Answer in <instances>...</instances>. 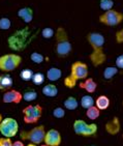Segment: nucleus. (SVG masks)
Segmentation results:
<instances>
[{
    "mask_svg": "<svg viewBox=\"0 0 123 146\" xmlns=\"http://www.w3.org/2000/svg\"><path fill=\"white\" fill-rule=\"evenodd\" d=\"M62 77V72L60 68H50L47 70V78L52 82L58 81Z\"/></svg>",
    "mask_w": 123,
    "mask_h": 146,
    "instance_id": "16",
    "label": "nucleus"
},
{
    "mask_svg": "<svg viewBox=\"0 0 123 146\" xmlns=\"http://www.w3.org/2000/svg\"><path fill=\"white\" fill-rule=\"evenodd\" d=\"M73 132L77 135L82 136V137H91L95 135L98 131L97 124L95 123H87L86 121L82 119H77L73 121Z\"/></svg>",
    "mask_w": 123,
    "mask_h": 146,
    "instance_id": "6",
    "label": "nucleus"
},
{
    "mask_svg": "<svg viewBox=\"0 0 123 146\" xmlns=\"http://www.w3.org/2000/svg\"><path fill=\"white\" fill-rule=\"evenodd\" d=\"M18 16L22 18L25 23H30L33 20V11L30 7H22L18 11Z\"/></svg>",
    "mask_w": 123,
    "mask_h": 146,
    "instance_id": "14",
    "label": "nucleus"
},
{
    "mask_svg": "<svg viewBox=\"0 0 123 146\" xmlns=\"http://www.w3.org/2000/svg\"><path fill=\"white\" fill-rule=\"evenodd\" d=\"M30 59L32 60V62L36 63V64H40V63H42L44 60H45L44 55L40 54V53H38V52H33V53H31Z\"/></svg>",
    "mask_w": 123,
    "mask_h": 146,
    "instance_id": "26",
    "label": "nucleus"
},
{
    "mask_svg": "<svg viewBox=\"0 0 123 146\" xmlns=\"http://www.w3.org/2000/svg\"><path fill=\"white\" fill-rule=\"evenodd\" d=\"M122 140H123V133H122Z\"/></svg>",
    "mask_w": 123,
    "mask_h": 146,
    "instance_id": "38",
    "label": "nucleus"
},
{
    "mask_svg": "<svg viewBox=\"0 0 123 146\" xmlns=\"http://www.w3.org/2000/svg\"><path fill=\"white\" fill-rule=\"evenodd\" d=\"M101 115V110L98 109L96 106H92L91 108L86 110V116L89 118L90 120H95L97 119Z\"/></svg>",
    "mask_w": 123,
    "mask_h": 146,
    "instance_id": "20",
    "label": "nucleus"
},
{
    "mask_svg": "<svg viewBox=\"0 0 123 146\" xmlns=\"http://www.w3.org/2000/svg\"><path fill=\"white\" fill-rule=\"evenodd\" d=\"M61 135L57 129H49L46 133L45 144L49 146H59L61 144Z\"/></svg>",
    "mask_w": 123,
    "mask_h": 146,
    "instance_id": "10",
    "label": "nucleus"
},
{
    "mask_svg": "<svg viewBox=\"0 0 123 146\" xmlns=\"http://www.w3.org/2000/svg\"><path fill=\"white\" fill-rule=\"evenodd\" d=\"M55 37H56V48H55L56 54L59 57L67 56L71 52L73 47L65 29L63 27H58L55 33Z\"/></svg>",
    "mask_w": 123,
    "mask_h": 146,
    "instance_id": "3",
    "label": "nucleus"
},
{
    "mask_svg": "<svg viewBox=\"0 0 123 146\" xmlns=\"http://www.w3.org/2000/svg\"><path fill=\"white\" fill-rule=\"evenodd\" d=\"M22 62V57L18 54L11 53L0 56V70L9 73L17 70Z\"/></svg>",
    "mask_w": 123,
    "mask_h": 146,
    "instance_id": "4",
    "label": "nucleus"
},
{
    "mask_svg": "<svg viewBox=\"0 0 123 146\" xmlns=\"http://www.w3.org/2000/svg\"><path fill=\"white\" fill-rule=\"evenodd\" d=\"M119 70L116 66H108L104 70V78L106 80H112L115 75H117Z\"/></svg>",
    "mask_w": 123,
    "mask_h": 146,
    "instance_id": "22",
    "label": "nucleus"
},
{
    "mask_svg": "<svg viewBox=\"0 0 123 146\" xmlns=\"http://www.w3.org/2000/svg\"><path fill=\"white\" fill-rule=\"evenodd\" d=\"M34 76V73L33 70H30V68H24V70H21V73H20V77L22 79L23 81H32V78Z\"/></svg>",
    "mask_w": 123,
    "mask_h": 146,
    "instance_id": "23",
    "label": "nucleus"
},
{
    "mask_svg": "<svg viewBox=\"0 0 123 146\" xmlns=\"http://www.w3.org/2000/svg\"><path fill=\"white\" fill-rule=\"evenodd\" d=\"M95 106L99 110H106L110 107V98L106 96H99L95 100Z\"/></svg>",
    "mask_w": 123,
    "mask_h": 146,
    "instance_id": "18",
    "label": "nucleus"
},
{
    "mask_svg": "<svg viewBox=\"0 0 123 146\" xmlns=\"http://www.w3.org/2000/svg\"><path fill=\"white\" fill-rule=\"evenodd\" d=\"M11 26V22L9 18L3 17L0 19V29L1 30H9Z\"/></svg>",
    "mask_w": 123,
    "mask_h": 146,
    "instance_id": "27",
    "label": "nucleus"
},
{
    "mask_svg": "<svg viewBox=\"0 0 123 146\" xmlns=\"http://www.w3.org/2000/svg\"><path fill=\"white\" fill-rule=\"evenodd\" d=\"M123 21V13L116 9H110L99 16V22L110 27L119 25Z\"/></svg>",
    "mask_w": 123,
    "mask_h": 146,
    "instance_id": "8",
    "label": "nucleus"
},
{
    "mask_svg": "<svg viewBox=\"0 0 123 146\" xmlns=\"http://www.w3.org/2000/svg\"><path fill=\"white\" fill-rule=\"evenodd\" d=\"M42 146H49V145H46V144H44V145H42Z\"/></svg>",
    "mask_w": 123,
    "mask_h": 146,
    "instance_id": "37",
    "label": "nucleus"
},
{
    "mask_svg": "<svg viewBox=\"0 0 123 146\" xmlns=\"http://www.w3.org/2000/svg\"><path fill=\"white\" fill-rule=\"evenodd\" d=\"M115 63H116V68L123 70V54L122 55H119V56L116 58Z\"/></svg>",
    "mask_w": 123,
    "mask_h": 146,
    "instance_id": "33",
    "label": "nucleus"
},
{
    "mask_svg": "<svg viewBox=\"0 0 123 146\" xmlns=\"http://www.w3.org/2000/svg\"><path fill=\"white\" fill-rule=\"evenodd\" d=\"M88 65L82 61H76L71 64L70 75L64 79V85L67 88H73L79 80H86L88 77Z\"/></svg>",
    "mask_w": 123,
    "mask_h": 146,
    "instance_id": "2",
    "label": "nucleus"
},
{
    "mask_svg": "<svg viewBox=\"0 0 123 146\" xmlns=\"http://www.w3.org/2000/svg\"><path fill=\"white\" fill-rule=\"evenodd\" d=\"M32 82L35 85H42L45 82V75L42 73H36L34 74L33 78H32Z\"/></svg>",
    "mask_w": 123,
    "mask_h": 146,
    "instance_id": "28",
    "label": "nucleus"
},
{
    "mask_svg": "<svg viewBox=\"0 0 123 146\" xmlns=\"http://www.w3.org/2000/svg\"><path fill=\"white\" fill-rule=\"evenodd\" d=\"M80 88L82 89H85L88 93H93L96 91V88H97V84L96 82L93 80L92 78H87L84 82H81L79 84Z\"/></svg>",
    "mask_w": 123,
    "mask_h": 146,
    "instance_id": "13",
    "label": "nucleus"
},
{
    "mask_svg": "<svg viewBox=\"0 0 123 146\" xmlns=\"http://www.w3.org/2000/svg\"><path fill=\"white\" fill-rule=\"evenodd\" d=\"M53 116L55 118H58V119L63 118L65 116V110L61 107L55 108V109L53 110Z\"/></svg>",
    "mask_w": 123,
    "mask_h": 146,
    "instance_id": "30",
    "label": "nucleus"
},
{
    "mask_svg": "<svg viewBox=\"0 0 123 146\" xmlns=\"http://www.w3.org/2000/svg\"><path fill=\"white\" fill-rule=\"evenodd\" d=\"M122 107H123V102H122Z\"/></svg>",
    "mask_w": 123,
    "mask_h": 146,
    "instance_id": "39",
    "label": "nucleus"
},
{
    "mask_svg": "<svg viewBox=\"0 0 123 146\" xmlns=\"http://www.w3.org/2000/svg\"><path fill=\"white\" fill-rule=\"evenodd\" d=\"M42 94L48 98H55L58 94V88L56 87V85L53 84H48L45 85L42 89Z\"/></svg>",
    "mask_w": 123,
    "mask_h": 146,
    "instance_id": "17",
    "label": "nucleus"
},
{
    "mask_svg": "<svg viewBox=\"0 0 123 146\" xmlns=\"http://www.w3.org/2000/svg\"><path fill=\"white\" fill-rule=\"evenodd\" d=\"M23 100V94L18 90H7L2 96V102L4 104H19Z\"/></svg>",
    "mask_w": 123,
    "mask_h": 146,
    "instance_id": "11",
    "label": "nucleus"
},
{
    "mask_svg": "<svg viewBox=\"0 0 123 146\" xmlns=\"http://www.w3.org/2000/svg\"><path fill=\"white\" fill-rule=\"evenodd\" d=\"M115 38H116V42H117L118 44H123V28L116 32Z\"/></svg>",
    "mask_w": 123,
    "mask_h": 146,
    "instance_id": "32",
    "label": "nucleus"
},
{
    "mask_svg": "<svg viewBox=\"0 0 123 146\" xmlns=\"http://www.w3.org/2000/svg\"><path fill=\"white\" fill-rule=\"evenodd\" d=\"M94 103H95V101L93 100L92 96H83L81 98V101H80L81 106L86 110L91 108L92 106H94Z\"/></svg>",
    "mask_w": 123,
    "mask_h": 146,
    "instance_id": "21",
    "label": "nucleus"
},
{
    "mask_svg": "<svg viewBox=\"0 0 123 146\" xmlns=\"http://www.w3.org/2000/svg\"><path fill=\"white\" fill-rule=\"evenodd\" d=\"M113 6H114V1L113 0H101L99 1V7H101L102 11H110V9H113Z\"/></svg>",
    "mask_w": 123,
    "mask_h": 146,
    "instance_id": "25",
    "label": "nucleus"
},
{
    "mask_svg": "<svg viewBox=\"0 0 123 146\" xmlns=\"http://www.w3.org/2000/svg\"><path fill=\"white\" fill-rule=\"evenodd\" d=\"M87 40L90 47L92 48V52L90 54V60L94 66H99L104 63L106 60V55L104 53V36L99 32H90L87 34Z\"/></svg>",
    "mask_w": 123,
    "mask_h": 146,
    "instance_id": "1",
    "label": "nucleus"
},
{
    "mask_svg": "<svg viewBox=\"0 0 123 146\" xmlns=\"http://www.w3.org/2000/svg\"><path fill=\"white\" fill-rule=\"evenodd\" d=\"M18 132H19V124L15 118L6 117L3 119L0 125V133L1 135H3V137L11 139L17 135Z\"/></svg>",
    "mask_w": 123,
    "mask_h": 146,
    "instance_id": "9",
    "label": "nucleus"
},
{
    "mask_svg": "<svg viewBox=\"0 0 123 146\" xmlns=\"http://www.w3.org/2000/svg\"><path fill=\"white\" fill-rule=\"evenodd\" d=\"M90 146H94V145H90Z\"/></svg>",
    "mask_w": 123,
    "mask_h": 146,
    "instance_id": "40",
    "label": "nucleus"
},
{
    "mask_svg": "<svg viewBox=\"0 0 123 146\" xmlns=\"http://www.w3.org/2000/svg\"><path fill=\"white\" fill-rule=\"evenodd\" d=\"M13 84H14V80L9 74L0 75V90H6L7 91L9 88H11Z\"/></svg>",
    "mask_w": 123,
    "mask_h": 146,
    "instance_id": "15",
    "label": "nucleus"
},
{
    "mask_svg": "<svg viewBox=\"0 0 123 146\" xmlns=\"http://www.w3.org/2000/svg\"><path fill=\"white\" fill-rule=\"evenodd\" d=\"M46 133L47 132L45 131V127L38 125V127L31 129L28 132H25V131L21 132L20 137L22 138V140H28L32 144L37 145V144H40L45 141Z\"/></svg>",
    "mask_w": 123,
    "mask_h": 146,
    "instance_id": "5",
    "label": "nucleus"
},
{
    "mask_svg": "<svg viewBox=\"0 0 123 146\" xmlns=\"http://www.w3.org/2000/svg\"><path fill=\"white\" fill-rule=\"evenodd\" d=\"M13 146H25L22 141H16V142H13Z\"/></svg>",
    "mask_w": 123,
    "mask_h": 146,
    "instance_id": "34",
    "label": "nucleus"
},
{
    "mask_svg": "<svg viewBox=\"0 0 123 146\" xmlns=\"http://www.w3.org/2000/svg\"><path fill=\"white\" fill-rule=\"evenodd\" d=\"M42 114V108L40 105H29L23 110L24 122L27 124H34L39 120Z\"/></svg>",
    "mask_w": 123,
    "mask_h": 146,
    "instance_id": "7",
    "label": "nucleus"
},
{
    "mask_svg": "<svg viewBox=\"0 0 123 146\" xmlns=\"http://www.w3.org/2000/svg\"><path fill=\"white\" fill-rule=\"evenodd\" d=\"M0 146H13V142L9 138H0Z\"/></svg>",
    "mask_w": 123,
    "mask_h": 146,
    "instance_id": "31",
    "label": "nucleus"
},
{
    "mask_svg": "<svg viewBox=\"0 0 123 146\" xmlns=\"http://www.w3.org/2000/svg\"><path fill=\"white\" fill-rule=\"evenodd\" d=\"M121 129V124L119 118L115 116L112 120H110L106 122V131L111 135H116L117 133H119Z\"/></svg>",
    "mask_w": 123,
    "mask_h": 146,
    "instance_id": "12",
    "label": "nucleus"
},
{
    "mask_svg": "<svg viewBox=\"0 0 123 146\" xmlns=\"http://www.w3.org/2000/svg\"><path fill=\"white\" fill-rule=\"evenodd\" d=\"M64 105V108L67 110H76L79 107V102L75 96H68L63 103Z\"/></svg>",
    "mask_w": 123,
    "mask_h": 146,
    "instance_id": "19",
    "label": "nucleus"
},
{
    "mask_svg": "<svg viewBox=\"0 0 123 146\" xmlns=\"http://www.w3.org/2000/svg\"><path fill=\"white\" fill-rule=\"evenodd\" d=\"M2 120H3L2 115H1V114H0V125H1V122H2Z\"/></svg>",
    "mask_w": 123,
    "mask_h": 146,
    "instance_id": "35",
    "label": "nucleus"
},
{
    "mask_svg": "<svg viewBox=\"0 0 123 146\" xmlns=\"http://www.w3.org/2000/svg\"><path fill=\"white\" fill-rule=\"evenodd\" d=\"M37 98V92L34 90H28L23 93V100L26 102H33Z\"/></svg>",
    "mask_w": 123,
    "mask_h": 146,
    "instance_id": "24",
    "label": "nucleus"
},
{
    "mask_svg": "<svg viewBox=\"0 0 123 146\" xmlns=\"http://www.w3.org/2000/svg\"><path fill=\"white\" fill-rule=\"evenodd\" d=\"M54 34H55V31L53 30V28H51V27H46L42 30V35L44 38H52L54 36Z\"/></svg>",
    "mask_w": 123,
    "mask_h": 146,
    "instance_id": "29",
    "label": "nucleus"
},
{
    "mask_svg": "<svg viewBox=\"0 0 123 146\" xmlns=\"http://www.w3.org/2000/svg\"><path fill=\"white\" fill-rule=\"evenodd\" d=\"M27 146H37V145H35V144H32V143H30V144H28Z\"/></svg>",
    "mask_w": 123,
    "mask_h": 146,
    "instance_id": "36",
    "label": "nucleus"
}]
</instances>
